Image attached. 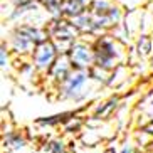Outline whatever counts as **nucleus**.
<instances>
[{
    "label": "nucleus",
    "instance_id": "6e6552de",
    "mask_svg": "<svg viewBox=\"0 0 153 153\" xmlns=\"http://www.w3.org/2000/svg\"><path fill=\"white\" fill-rule=\"evenodd\" d=\"M4 146L9 150H22L27 146V140L20 131H7V135H4Z\"/></svg>",
    "mask_w": 153,
    "mask_h": 153
},
{
    "label": "nucleus",
    "instance_id": "9b49d317",
    "mask_svg": "<svg viewBox=\"0 0 153 153\" xmlns=\"http://www.w3.org/2000/svg\"><path fill=\"white\" fill-rule=\"evenodd\" d=\"M44 150L47 153H68V145L61 138H52L49 141H45Z\"/></svg>",
    "mask_w": 153,
    "mask_h": 153
},
{
    "label": "nucleus",
    "instance_id": "dca6fc26",
    "mask_svg": "<svg viewBox=\"0 0 153 153\" xmlns=\"http://www.w3.org/2000/svg\"><path fill=\"white\" fill-rule=\"evenodd\" d=\"M120 153H135V146L131 143H125L121 146V150H120Z\"/></svg>",
    "mask_w": 153,
    "mask_h": 153
},
{
    "label": "nucleus",
    "instance_id": "20e7f679",
    "mask_svg": "<svg viewBox=\"0 0 153 153\" xmlns=\"http://www.w3.org/2000/svg\"><path fill=\"white\" fill-rule=\"evenodd\" d=\"M72 69L76 71H89L94 66V45L86 41L77 39L68 52Z\"/></svg>",
    "mask_w": 153,
    "mask_h": 153
},
{
    "label": "nucleus",
    "instance_id": "2eb2a0df",
    "mask_svg": "<svg viewBox=\"0 0 153 153\" xmlns=\"http://www.w3.org/2000/svg\"><path fill=\"white\" fill-rule=\"evenodd\" d=\"M0 68L2 71L9 69V45L2 42V47H0Z\"/></svg>",
    "mask_w": 153,
    "mask_h": 153
},
{
    "label": "nucleus",
    "instance_id": "f257e3e1",
    "mask_svg": "<svg viewBox=\"0 0 153 153\" xmlns=\"http://www.w3.org/2000/svg\"><path fill=\"white\" fill-rule=\"evenodd\" d=\"M94 66L106 72H113L125 59V47L118 39L101 36L94 42Z\"/></svg>",
    "mask_w": 153,
    "mask_h": 153
},
{
    "label": "nucleus",
    "instance_id": "39448f33",
    "mask_svg": "<svg viewBox=\"0 0 153 153\" xmlns=\"http://www.w3.org/2000/svg\"><path fill=\"white\" fill-rule=\"evenodd\" d=\"M72 71H74V69H72V64H71V61H69V56L61 54L57 57V61L54 62V66L51 68V71L47 72V79H49L56 88H59V86L68 79V76Z\"/></svg>",
    "mask_w": 153,
    "mask_h": 153
},
{
    "label": "nucleus",
    "instance_id": "4468645a",
    "mask_svg": "<svg viewBox=\"0 0 153 153\" xmlns=\"http://www.w3.org/2000/svg\"><path fill=\"white\" fill-rule=\"evenodd\" d=\"M82 126V120L79 116H74L72 118H69L68 121H66V125H64V130L68 131V133H72V131H77L79 128Z\"/></svg>",
    "mask_w": 153,
    "mask_h": 153
},
{
    "label": "nucleus",
    "instance_id": "f03ea898",
    "mask_svg": "<svg viewBox=\"0 0 153 153\" xmlns=\"http://www.w3.org/2000/svg\"><path fill=\"white\" fill-rule=\"evenodd\" d=\"M89 71H74L68 76V79L57 88V98L62 101H72V103H82L91 96L93 88Z\"/></svg>",
    "mask_w": 153,
    "mask_h": 153
},
{
    "label": "nucleus",
    "instance_id": "1a4fd4ad",
    "mask_svg": "<svg viewBox=\"0 0 153 153\" xmlns=\"http://www.w3.org/2000/svg\"><path fill=\"white\" fill-rule=\"evenodd\" d=\"M74 116L72 111H64V113H57V114H51V116H44L37 120V125L44 126V128H51V126H59V125H66L69 118Z\"/></svg>",
    "mask_w": 153,
    "mask_h": 153
},
{
    "label": "nucleus",
    "instance_id": "f8f14e48",
    "mask_svg": "<svg viewBox=\"0 0 153 153\" xmlns=\"http://www.w3.org/2000/svg\"><path fill=\"white\" fill-rule=\"evenodd\" d=\"M152 37L148 36H140L138 37V42H136V51H138V56H141V57H146V56H150V52H152Z\"/></svg>",
    "mask_w": 153,
    "mask_h": 153
},
{
    "label": "nucleus",
    "instance_id": "423d86ee",
    "mask_svg": "<svg viewBox=\"0 0 153 153\" xmlns=\"http://www.w3.org/2000/svg\"><path fill=\"white\" fill-rule=\"evenodd\" d=\"M91 0H62L61 5V17L72 20V19L82 15L84 12H88Z\"/></svg>",
    "mask_w": 153,
    "mask_h": 153
},
{
    "label": "nucleus",
    "instance_id": "7ed1b4c3",
    "mask_svg": "<svg viewBox=\"0 0 153 153\" xmlns=\"http://www.w3.org/2000/svg\"><path fill=\"white\" fill-rule=\"evenodd\" d=\"M61 56L59 49L56 47V44L52 41H45L42 44H39L32 52V66L36 68L37 72L47 74L51 71V68L54 66V62L57 61V57Z\"/></svg>",
    "mask_w": 153,
    "mask_h": 153
},
{
    "label": "nucleus",
    "instance_id": "9d476101",
    "mask_svg": "<svg viewBox=\"0 0 153 153\" xmlns=\"http://www.w3.org/2000/svg\"><path fill=\"white\" fill-rule=\"evenodd\" d=\"M113 5L114 4H113L111 0H91L89 7H88V12L93 17H104L111 10Z\"/></svg>",
    "mask_w": 153,
    "mask_h": 153
},
{
    "label": "nucleus",
    "instance_id": "ddd939ff",
    "mask_svg": "<svg viewBox=\"0 0 153 153\" xmlns=\"http://www.w3.org/2000/svg\"><path fill=\"white\" fill-rule=\"evenodd\" d=\"M37 2L45 9V12L61 17V5H62V0H37Z\"/></svg>",
    "mask_w": 153,
    "mask_h": 153
},
{
    "label": "nucleus",
    "instance_id": "0eeeda50",
    "mask_svg": "<svg viewBox=\"0 0 153 153\" xmlns=\"http://www.w3.org/2000/svg\"><path fill=\"white\" fill-rule=\"evenodd\" d=\"M120 106V96H111L109 99L103 101V103H99L98 106L94 108V118L98 120H106L113 114V113L116 111V108Z\"/></svg>",
    "mask_w": 153,
    "mask_h": 153
},
{
    "label": "nucleus",
    "instance_id": "f3484780",
    "mask_svg": "<svg viewBox=\"0 0 153 153\" xmlns=\"http://www.w3.org/2000/svg\"><path fill=\"white\" fill-rule=\"evenodd\" d=\"M150 118H152V123H153V109H152V113H150Z\"/></svg>",
    "mask_w": 153,
    "mask_h": 153
}]
</instances>
